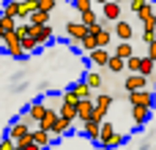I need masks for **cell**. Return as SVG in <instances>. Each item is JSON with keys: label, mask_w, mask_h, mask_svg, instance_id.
Listing matches in <instances>:
<instances>
[{"label": "cell", "mask_w": 156, "mask_h": 150, "mask_svg": "<svg viewBox=\"0 0 156 150\" xmlns=\"http://www.w3.org/2000/svg\"><path fill=\"white\" fill-rule=\"evenodd\" d=\"M96 145H101L104 150H118L121 145H126V134L115 131V126H112L110 120H101V126H99V139H96Z\"/></svg>", "instance_id": "6da1fadb"}, {"label": "cell", "mask_w": 156, "mask_h": 150, "mask_svg": "<svg viewBox=\"0 0 156 150\" xmlns=\"http://www.w3.org/2000/svg\"><path fill=\"white\" fill-rule=\"evenodd\" d=\"M44 112H47V104H44V98H36V101H30L27 107H25V112L19 115V120L22 123H33V126H38V120L44 118Z\"/></svg>", "instance_id": "7a4b0ae2"}, {"label": "cell", "mask_w": 156, "mask_h": 150, "mask_svg": "<svg viewBox=\"0 0 156 150\" xmlns=\"http://www.w3.org/2000/svg\"><path fill=\"white\" fill-rule=\"evenodd\" d=\"M30 131H33V128H27V123H22L19 118H14L3 137H8L11 142H22V139H30Z\"/></svg>", "instance_id": "3957f363"}, {"label": "cell", "mask_w": 156, "mask_h": 150, "mask_svg": "<svg viewBox=\"0 0 156 150\" xmlns=\"http://www.w3.org/2000/svg\"><path fill=\"white\" fill-rule=\"evenodd\" d=\"M0 49H3L8 57H14V60H22V57H25V52H22V46H19V38H16L14 33H5V36H3Z\"/></svg>", "instance_id": "277c9868"}, {"label": "cell", "mask_w": 156, "mask_h": 150, "mask_svg": "<svg viewBox=\"0 0 156 150\" xmlns=\"http://www.w3.org/2000/svg\"><path fill=\"white\" fill-rule=\"evenodd\" d=\"M129 107H148V109H154V93L148 87L129 93Z\"/></svg>", "instance_id": "5b68a950"}, {"label": "cell", "mask_w": 156, "mask_h": 150, "mask_svg": "<svg viewBox=\"0 0 156 150\" xmlns=\"http://www.w3.org/2000/svg\"><path fill=\"white\" fill-rule=\"evenodd\" d=\"M66 36H69V41L80 44V41L88 36V27H85L82 22H66Z\"/></svg>", "instance_id": "8992f818"}, {"label": "cell", "mask_w": 156, "mask_h": 150, "mask_svg": "<svg viewBox=\"0 0 156 150\" xmlns=\"http://www.w3.org/2000/svg\"><path fill=\"white\" fill-rule=\"evenodd\" d=\"M151 82L143 77V74H129L126 79H123V87H126V93H134V90H145Z\"/></svg>", "instance_id": "52a82bcc"}, {"label": "cell", "mask_w": 156, "mask_h": 150, "mask_svg": "<svg viewBox=\"0 0 156 150\" xmlns=\"http://www.w3.org/2000/svg\"><path fill=\"white\" fill-rule=\"evenodd\" d=\"M33 38H36V44L38 46H44V44H49L52 38H55V30H52V25H41V27H33V33H30Z\"/></svg>", "instance_id": "ba28073f"}, {"label": "cell", "mask_w": 156, "mask_h": 150, "mask_svg": "<svg viewBox=\"0 0 156 150\" xmlns=\"http://www.w3.org/2000/svg\"><path fill=\"white\" fill-rule=\"evenodd\" d=\"M132 120H134V131H140L151 120V109L148 107H132Z\"/></svg>", "instance_id": "9c48e42d"}, {"label": "cell", "mask_w": 156, "mask_h": 150, "mask_svg": "<svg viewBox=\"0 0 156 150\" xmlns=\"http://www.w3.org/2000/svg\"><path fill=\"white\" fill-rule=\"evenodd\" d=\"M132 36H134V27H132V22H126V19H118V22H115V38H118V41H132Z\"/></svg>", "instance_id": "30bf717a"}, {"label": "cell", "mask_w": 156, "mask_h": 150, "mask_svg": "<svg viewBox=\"0 0 156 150\" xmlns=\"http://www.w3.org/2000/svg\"><path fill=\"white\" fill-rule=\"evenodd\" d=\"M90 112H93V98H77V120L80 123L90 120Z\"/></svg>", "instance_id": "8fae6325"}, {"label": "cell", "mask_w": 156, "mask_h": 150, "mask_svg": "<svg viewBox=\"0 0 156 150\" xmlns=\"http://www.w3.org/2000/svg\"><path fill=\"white\" fill-rule=\"evenodd\" d=\"M30 142H33L36 148H41V150H49L52 137H49L47 131H41V128H33V131H30Z\"/></svg>", "instance_id": "7c38bea8"}, {"label": "cell", "mask_w": 156, "mask_h": 150, "mask_svg": "<svg viewBox=\"0 0 156 150\" xmlns=\"http://www.w3.org/2000/svg\"><path fill=\"white\" fill-rule=\"evenodd\" d=\"M55 120H58V109H55V107H47V112H44V118L38 120V126H36V128H41V131H47V134H49V131H52V126H55Z\"/></svg>", "instance_id": "4fadbf2b"}, {"label": "cell", "mask_w": 156, "mask_h": 150, "mask_svg": "<svg viewBox=\"0 0 156 150\" xmlns=\"http://www.w3.org/2000/svg\"><path fill=\"white\" fill-rule=\"evenodd\" d=\"M88 57H90V63H93V66L104 68V66H107V60H110V49H104V46H96L93 52H88Z\"/></svg>", "instance_id": "5bb4252c"}, {"label": "cell", "mask_w": 156, "mask_h": 150, "mask_svg": "<svg viewBox=\"0 0 156 150\" xmlns=\"http://www.w3.org/2000/svg\"><path fill=\"white\" fill-rule=\"evenodd\" d=\"M69 131H71V123L63 120V118H58L55 126H52V131H49V137H52V139H60V137H66Z\"/></svg>", "instance_id": "9a60e30c"}, {"label": "cell", "mask_w": 156, "mask_h": 150, "mask_svg": "<svg viewBox=\"0 0 156 150\" xmlns=\"http://www.w3.org/2000/svg\"><path fill=\"white\" fill-rule=\"evenodd\" d=\"M101 16H104V19H112V22L121 19V5H118V3H110V0L101 3Z\"/></svg>", "instance_id": "2e32d148"}, {"label": "cell", "mask_w": 156, "mask_h": 150, "mask_svg": "<svg viewBox=\"0 0 156 150\" xmlns=\"http://www.w3.org/2000/svg\"><path fill=\"white\" fill-rule=\"evenodd\" d=\"M99 126H101V123H96V120H85V123H82V137L90 139V142H96V139H99Z\"/></svg>", "instance_id": "e0dca14e"}, {"label": "cell", "mask_w": 156, "mask_h": 150, "mask_svg": "<svg viewBox=\"0 0 156 150\" xmlns=\"http://www.w3.org/2000/svg\"><path fill=\"white\" fill-rule=\"evenodd\" d=\"M154 68H156L154 60H151V57H145V55H140V68H137V74H143V77L151 82V77H154Z\"/></svg>", "instance_id": "ac0fdd59"}, {"label": "cell", "mask_w": 156, "mask_h": 150, "mask_svg": "<svg viewBox=\"0 0 156 150\" xmlns=\"http://www.w3.org/2000/svg\"><path fill=\"white\" fill-rule=\"evenodd\" d=\"M82 82H85V85H88L90 90H99V87L104 85V77H101L99 71H93V68H90V71L85 74V79H82Z\"/></svg>", "instance_id": "d6986e66"}, {"label": "cell", "mask_w": 156, "mask_h": 150, "mask_svg": "<svg viewBox=\"0 0 156 150\" xmlns=\"http://www.w3.org/2000/svg\"><path fill=\"white\" fill-rule=\"evenodd\" d=\"M30 27H41V25H49V14H44V11H33L27 19H25Z\"/></svg>", "instance_id": "ffe728a7"}, {"label": "cell", "mask_w": 156, "mask_h": 150, "mask_svg": "<svg viewBox=\"0 0 156 150\" xmlns=\"http://www.w3.org/2000/svg\"><path fill=\"white\" fill-rule=\"evenodd\" d=\"M115 57H121V60H126V57H132L134 55V46H132V41H118V46H115V52H112Z\"/></svg>", "instance_id": "44dd1931"}, {"label": "cell", "mask_w": 156, "mask_h": 150, "mask_svg": "<svg viewBox=\"0 0 156 150\" xmlns=\"http://www.w3.org/2000/svg\"><path fill=\"white\" fill-rule=\"evenodd\" d=\"M77 46H80V49H82L85 55H88V52H93V49L99 46V44H96V33H90V30H88V36H85V38H82V41L77 44Z\"/></svg>", "instance_id": "7402d4cb"}, {"label": "cell", "mask_w": 156, "mask_h": 150, "mask_svg": "<svg viewBox=\"0 0 156 150\" xmlns=\"http://www.w3.org/2000/svg\"><path fill=\"white\" fill-rule=\"evenodd\" d=\"M96 44H99V46H104V49L112 44V33H110V27H101V30H96Z\"/></svg>", "instance_id": "603a6c76"}, {"label": "cell", "mask_w": 156, "mask_h": 150, "mask_svg": "<svg viewBox=\"0 0 156 150\" xmlns=\"http://www.w3.org/2000/svg\"><path fill=\"white\" fill-rule=\"evenodd\" d=\"M71 93H74L77 98H90V96H93V90H90L85 82H74V85H71Z\"/></svg>", "instance_id": "cb8c5ba5"}, {"label": "cell", "mask_w": 156, "mask_h": 150, "mask_svg": "<svg viewBox=\"0 0 156 150\" xmlns=\"http://www.w3.org/2000/svg\"><path fill=\"white\" fill-rule=\"evenodd\" d=\"M93 107H96V109L110 112V107H112V96H110V93H99V98L93 101Z\"/></svg>", "instance_id": "d4e9b609"}, {"label": "cell", "mask_w": 156, "mask_h": 150, "mask_svg": "<svg viewBox=\"0 0 156 150\" xmlns=\"http://www.w3.org/2000/svg\"><path fill=\"white\" fill-rule=\"evenodd\" d=\"M16 8H19V0H5L3 3V16H11V19H16Z\"/></svg>", "instance_id": "484cf974"}, {"label": "cell", "mask_w": 156, "mask_h": 150, "mask_svg": "<svg viewBox=\"0 0 156 150\" xmlns=\"http://www.w3.org/2000/svg\"><path fill=\"white\" fill-rule=\"evenodd\" d=\"M104 68H110L112 74H121V71H123V60H121V57H115V55L110 52V60H107V66H104Z\"/></svg>", "instance_id": "4316f807"}, {"label": "cell", "mask_w": 156, "mask_h": 150, "mask_svg": "<svg viewBox=\"0 0 156 150\" xmlns=\"http://www.w3.org/2000/svg\"><path fill=\"white\" fill-rule=\"evenodd\" d=\"M55 5H58V0H36V11H44V14H49Z\"/></svg>", "instance_id": "83f0119b"}, {"label": "cell", "mask_w": 156, "mask_h": 150, "mask_svg": "<svg viewBox=\"0 0 156 150\" xmlns=\"http://www.w3.org/2000/svg\"><path fill=\"white\" fill-rule=\"evenodd\" d=\"M14 25H16V19H11V16H3V14H0V27H3L5 33H11V30H14Z\"/></svg>", "instance_id": "f1b7e54d"}, {"label": "cell", "mask_w": 156, "mask_h": 150, "mask_svg": "<svg viewBox=\"0 0 156 150\" xmlns=\"http://www.w3.org/2000/svg\"><path fill=\"white\" fill-rule=\"evenodd\" d=\"M71 5H74L80 14H82V11H90V8H93V3H90V0H71Z\"/></svg>", "instance_id": "f546056e"}, {"label": "cell", "mask_w": 156, "mask_h": 150, "mask_svg": "<svg viewBox=\"0 0 156 150\" xmlns=\"http://www.w3.org/2000/svg\"><path fill=\"white\" fill-rule=\"evenodd\" d=\"M16 150H41V148H36L30 139H22V142H16Z\"/></svg>", "instance_id": "4dcf8cb0"}, {"label": "cell", "mask_w": 156, "mask_h": 150, "mask_svg": "<svg viewBox=\"0 0 156 150\" xmlns=\"http://www.w3.org/2000/svg\"><path fill=\"white\" fill-rule=\"evenodd\" d=\"M0 150H16V142H11L8 137H3L0 139Z\"/></svg>", "instance_id": "1f68e13d"}, {"label": "cell", "mask_w": 156, "mask_h": 150, "mask_svg": "<svg viewBox=\"0 0 156 150\" xmlns=\"http://www.w3.org/2000/svg\"><path fill=\"white\" fill-rule=\"evenodd\" d=\"M145 57H151V60L156 63V38H154V41H148V55H145Z\"/></svg>", "instance_id": "d6a6232c"}, {"label": "cell", "mask_w": 156, "mask_h": 150, "mask_svg": "<svg viewBox=\"0 0 156 150\" xmlns=\"http://www.w3.org/2000/svg\"><path fill=\"white\" fill-rule=\"evenodd\" d=\"M3 36H5V30H3V27H0V41H3Z\"/></svg>", "instance_id": "836d02e7"}, {"label": "cell", "mask_w": 156, "mask_h": 150, "mask_svg": "<svg viewBox=\"0 0 156 150\" xmlns=\"http://www.w3.org/2000/svg\"><path fill=\"white\" fill-rule=\"evenodd\" d=\"M90 3H107V0H90Z\"/></svg>", "instance_id": "e575fe53"}, {"label": "cell", "mask_w": 156, "mask_h": 150, "mask_svg": "<svg viewBox=\"0 0 156 150\" xmlns=\"http://www.w3.org/2000/svg\"><path fill=\"white\" fill-rule=\"evenodd\" d=\"M129 3H140V0H129Z\"/></svg>", "instance_id": "d590c367"}]
</instances>
